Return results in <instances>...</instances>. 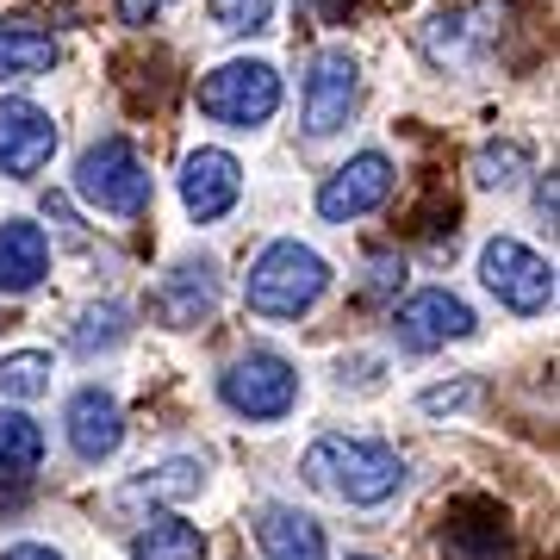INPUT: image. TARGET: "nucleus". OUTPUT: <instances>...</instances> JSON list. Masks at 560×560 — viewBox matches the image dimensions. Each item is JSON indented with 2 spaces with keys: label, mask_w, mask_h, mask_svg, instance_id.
Segmentation results:
<instances>
[{
  "label": "nucleus",
  "mask_w": 560,
  "mask_h": 560,
  "mask_svg": "<svg viewBox=\"0 0 560 560\" xmlns=\"http://www.w3.org/2000/svg\"><path fill=\"white\" fill-rule=\"evenodd\" d=\"M305 486H318L342 504H386L405 486V460L381 442H361V436H318L300 460Z\"/></svg>",
  "instance_id": "f257e3e1"
},
{
  "label": "nucleus",
  "mask_w": 560,
  "mask_h": 560,
  "mask_svg": "<svg viewBox=\"0 0 560 560\" xmlns=\"http://www.w3.org/2000/svg\"><path fill=\"white\" fill-rule=\"evenodd\" d=\"M324 287H330V268H324L318 249H305V243H268L249 268V312L261 318H300L312 305L324 300Z\"/></svg>",
  "instance_id": "f03ea898"
},
{
  "label": "nucleus",
  "mask_w": 560,
  "mask_h": 560,
  "mask_svg": "<svg viewBox=\"0 0 560 560\" xmlns=\"http://www.w3.org/2000/svg\"><path fill=\"white\" fill-rule=\"evenodd\" d=\"M75 194L88 206L113 212V219H138L156 187H150V168H143V156L131 150V143L101 138V143H88L81 162H75Z\"/></svg>",
  "instance_id": "7ed1b4c3"
},
{
  "label": "nucleus",
  "mask_w": 560,
  "mask_h": 560,
  "mask_svg": "<svg viewBox=\"0 0 560 560\" xmlns=\"http://www.w3.org/2000/svg\"><path fill=\"white\" fill-rule=\"evenodd\" d=\"M200 113L219 125H268L280 113V75L275 62H224L212 75H200Z\"/></svg>",
  "instance_id": "20e7f679"
},
{
  "label": "nucleus",
  "mask_w": 560,
  "mask_h": 560,
  "mask_svg": "<svg viewBox=\"0 0 560 560\" xmlns=\"http://www.w3.org/2000/svg\"><path fill=\"white\" fill-rule=\"evenodd\" d=\"M224 405L237 411V418H256V423H275L287 418L293 405H300V374H293V361L268 355V349H256V355H243L224 368L219 381Z\"/></svg>",
  "instance_id": "39448f33"
},
{
  "label": "nucleus",
  "mask_w": 560,
  "mask_h": 560,
  "mask_svg": "<svg viewBox=\"0 0 560 560\" xmlns=\"http://www.w3.org/2000/svg\"><path fill=\"white\" fill-rule=\"evenodd\" d=\"M480 280L499 293V305H511V312H523V318L555 300V268L517 237H492L480 249Z\"/></svg>",
  "instance_id": "423d86ee"
},
{
  "label": "nucleus",
  "mask_w": 560,
  "mask_h": 560,
  "mask_svg": "<svg viewBox=\"0 0 560 560\" xmlns=\"http://www.w3.org/2000/svg\"><path fill=\"white\" fill-rule=\"evenodd\" d=\"M386 194H393V162L381 150H361L318 187V212L330 224H349V219H368L374 206H386Z\"/></svg>",
  "instance_id": "0eeeda50"
},
{
  "label": "nucleus",
  "mask_w": 560,
  "mask_h": 560,
  "mask_svg": "<svg viewBox=\"0 0 560 560\" xmlns=\"http://www.w3.org/2000/svg\"><path fill=\"white\" fill-rule=\"evenodd\" d=\"M393 330H399V342L411 349V355H430V349H442V342L474 337V312H467L448 287H423V293H411V300L399 305Z\"/></svg>",
  "instance_id": "6e6552de"
},
{
  "label": "nucleus",
  "mask_w": 560,
  "mask_h": 560,
  "mask_svg": "<svg viewBox=\"0 0 560 560\" xmlns=\"http://www.w3.org/2000/svg\"><path fill=\"white\" fill-rule=\"evenodd\" d=\"M57 156V119L32 101H0V175L32 180Z\"/></svg>",
  "instance_id": "1a4fd4ad"
},
{
  "label": "nucleus",
  "mask_w": 560,
  "mask_h": 560,
  "mask_svg": "<svg viewBox=\"0 0 560 560\" xmlns=\"http://www.w3.org/2000/svg\"><path fill=\"white\" fill-rule=\"evenodd\" d=\"M355 94H361L355 57H349V50H324V57L312 62V81H305V131H312V138L342 131L349 113H355Z\"/></svg>",
  "instance_id": "9d476101"
},
{
  "label": "nucleus",
  "mask_w": 560,
  "mask_h": 560,
  "mask_svg": "<svg viewBox=\"0 0 560 560\" xmlns=\"http://www.w3.org/2000/svg\"><path fill=\"white\" fill-rule=\"evenodd\" d=\"M237 194H243V162L231 150H194L180 162V206L200 224L224 219L237 206Z\"/></svg>",
  "instance_id": "9b49d317"
},
{
  "label": "nucleus",
  "mask_w": 560,
  "mask_h": 560,
  "mask_svg": "<svg viewBox=\"0 0 560 560\" xmlns=\"http://www.w3.org/2000/svg\"><path fill=\"white\" fill-rule=\"evenodd\" d=\"M150 312H156V324H168V330L206 324L219 312V268H212V261H180V268H168L162 287L150 293Z\"/></svg>",
  "instance_id": "f8f14e48"
},
{
  "label": "nucleus",
  "mask_w": 560,
  "mask_h": 560,
  "mask_svg": "<svg viewBox=\"0 0 560 560\" xmlns=\"http://www.w3.org/2000/svg\"><path fill=\"white\" fill-rule=\"evenodd\" d=\"M62 423H69V448H75L88 467H101V460L119 455L125 411H119V399H113L106 386H81L75 399H69V411H62Z\"/></svg>",
  "instance_id": "ddd939ff"
},
{
  "label": "nucleus",
  "mask_w": 560,
  "mask_h": 560,
  "mask_svg": "<svg viewBox=\"0 0 560 560\" xmlns=\"http://www.w3.org/2000/svg\"><path fill=\"white\" fill-rule=\"evenodd\" d=\"M436 548H442V560H499V548H504V517H499L486 499H460L455 511L442 517Z\"/></svg>",
  "instance_id": "4468645a"
},
{
  "label": "nucleus",
  "mask_w": 560,
  "mask_h": 560,
  "mask_svg": "<svg viewBox=\"0 0 560 560\" xmlns=\"http://www.w3.org/2000/svg\"><path fill=\"white\" fill-rule=\"evenodd\" d=\"M256 541H261V560H324L330 555L318 517H305V511H293V504H261L256 511Z\"/></svg>",
  "instance_id": "2eb2a0df"
},
{
  "label": "nucleus",
  "mask_w": 560,
  "mask_h": 560,
  "mask_svg": "<svg viewBox=\"0 0 560 560\" xmlns=\"http://www.w3.org/2000/svg\"><path fill=\"white\" fill-rule=\"evenodd\" d=\"M50 275V237L32 219L0 224V293H32Z\"/></svg>",
  "instance_id": "dca6fc26"
},
{
  "label": "nucleus",
  "mask_w": 560,
  "mask_h": 560,
  "mask_svg": "<svg viewBox=\"0 0 560 560\" xmlns=\"http://www.w3.org/2000/svg\"><path fill=\"white\" fill-rule=\"evenodd\" d=\"M57 69V38L44 25L0 20V81H38Z\"/></svg>",
  "instance_id": "f3484780"
},
{
  "label": "nucleus",
  "mask_w": 560,
  "mask_h": 560,
  "mask_svg": "<svg viewBox=\"0 0 560 560\" xmlns=\"http://www.w3.org/2000/svg\"><path fill=\"white\" fill-rule=\"evenodd\" d=\"M44 460V430L25 411H0V486H25Z\"/></svg>",
  "instance_id": "a211bd4d"
},
{
  "label": "nucleus",
  "mask_w": 560,
  "mask_h": 560,
  "mask_svg": "<svg viewBox=\"0 0 560 560\" xmlns=\"http://www.w3.org/2000/svg\"><path fill=\"white\" fill-rule=\"evenodd\" d=\"M200 486H206V467L180 455V460H162L156 474L131 480V486L119 492V504H175V499H194Z\"/></svg>",
  "instance_id": "6ab92c4d"
},
{
  "label": "nucleus",
  "mask_w": 560,
  "mask_h": 560,
  "mask_svg": "<svg viewBox=\"0 0 560 560\" xmlns=\"http://www.w3.org/2000/svg\"><path fill=\"white\" fill-rule=\"evenodd\" d=\"M131 560H206V536L180 517H156L131 541Z\"/></svg>",
  "instance_id": "aec40b11"
},
{
  "label": "nucleus",
  "mask_w": 560,
  "mask_h": 560,
  "mask_svg": "<svg viewBox=\"0 0 560 560\" xmlns=\"http://www.w3.org/2000/svg\"><path fill=\"white\" fill-rule=\"evenodd\" d=\"M0 393L7 399H38V393H50V355H38V349L7 355L0 361Z\"/></svg>",
  "instance_id": "412c9836"
},
{
  "label": "nucleus",
  "mask_w": 560,
  "mask_h": 560,
  "mask_svg": "<svg viewBox=\"0 0 560 560\" xmlns=\"http://www.w3.org/2000/svg\"><path fill=\"white\" fill-rule=\"evenodd\" d=\"M131 337V324H125V305H94L75 330V349L81 355H101V349H119Z\"/></svg>",
  "instance_id": "4be33fe9"
},
{
  "label": "nucleus",
  "mask_w": 560,
  "mask_h": 560,
  "mask_svg": "<svg viewBox=\"0 0 560 560\" xmlns=\"http://www.w3.org/2000/svg\"><path fill=\"white\" fill-rule=\"evenodd\" d=\"M523 168H529V150H523V143H511V138L486 143L480 156H474V180H480V187H511Z\"/></svg>",
  "instance_id": "5701e85b"
},
{
  "label": "nucleus",
  "mask_w": 560,
  "mask_h": 560,
  "mask_svg": "<svg viewBox=\"0 0 560 560\" xmlns=\"http://www.w3.org/2000/svg\"><path fill=\"white\" fill-rule=\"evenodd\" d=\"M275 13V0H212V25L219 32H261Z\"/></svg>",
  "instance_id": "b1692460"
},
{
  "label": "nucleus",
  "mask_w": 560,
  "mask_h": 560,
  "mask_svg": "<svg viewBox=\"0 0 560 560\" xmlns=\"http://www.w3.org/2000/svg\"><path fill=\"white\" fill-rule=\"evenodd\" d=\"M480 399V386L474 381H455V386H430V393H423V411H430V418H442V411H460V405H474Z\"/></svg>",
  "instance_id": "393cba45"
},
{
  "label": "nucleus",
  "mask_w": 560,
  "mask_h": 560,
  "mask_svg": "<svg viewBox=\"0 0 560 560\" xmlns=\"http://www.w3.org/2000/svg\"><path fill=\"white\" fill-rule=\"evenodd\" d=\"M162 7H168V0H119V20L125 25H150Z\"/></svg>",
  "instance_id": "a878e982"
},
{
  "label": "nucleus",
  "mask_w": 560,
  "mask_h": 560,
  "mask_svg": "<svg viewBox=\"0 0 560 560\" xmlns=\"http://www.w3.org/2000/svg\"><path fill=\"white\" fill-rule=\"evenodd\" d=\"M0 560H62V555H57V548H44V541H13Z\"/></svg>",
  "instance_id": "bb28decb"
},
{
  "label": "nucleus",
  "mask_w": 560,
  "mask_h": 560,
  "mask_svg": "<svg viewBox=\"0 0 560 560\" xmlns=\"http://www.w3.org/2000/svg\"><path fill=\"white\" fill-rule=\"evenodd\" d=\"M349 560H374V555H349Z\"/></svg>",
  "instance_id": "cd10ccee"
}]
</instances>
